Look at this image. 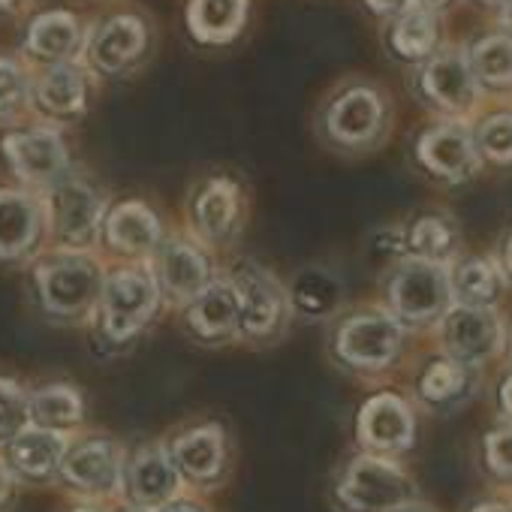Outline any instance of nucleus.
Instances as JSON below:
<instances>
[{"label":"nucleus","instance_id":"obj_36","mask_svg":"<svg viewBox=\"0 0 512 512\" xmlns=\"http://www.w3.org/2000/svg\"><path fill=\"white\" fill-rule=\"evenodd\" d=\"M25 97H28V85H25L22 70L13 61L0 58V118L16 115L22 109Z\"/></svg>","mask_w":512,"mask_h":512},{"label":"nucleus","instance_id":"obj_2","mask_svg":"<svg viewBox=\"0 0 512 512\" xmlns=\"http://www.w3.org/2000/svg\"><path fill=\"white\" fill-rule=\"evenodd\" d=\"M103 272L82 253H55L37 266V296L55 317H82L100 302Z\"/></svg>","mask_w":512,"mask_h":512},{"label":"nucleus","instance_id":"obj_17","mask_svg":"<svg viewBox=\"0 0 512 512\" xmlns=\"http://www.w3.org/2000/svg\"><path fill=\"white\" fill-rule=\"evenodd\" d=\"M184 323L193 332V338L214 344V341H226L238 332V305H235V293L229 287V281L223 284H211L208 290H202L184 311Z\"/></svg>","mask_w":512,"mask_h":512},{"label":"nucleus","instance_id":"obj_26","mask_svg":"<svg viewBox=\"0 0 512 512\" xmlns=\"http://www.w3.org/2000/svg\"><path fill=\"white\" fill-rule=\"evenodd\" d=\"M338 302H341V281L332 272L311 266L296 275L293 290H290V305H296L302 314L323 317V314H332Z\"/></svg>","mask_w":512,"mask_h":512},{"label":"nucleus","instance_id":"obj_39","mask_svg":"<svg viewBox=\"0 0 512 512\" xmlns=\"http://www.w3.org/2000/svg\"><path fill=\"white\" fill-rule=\"evenodd\" d=\"M160 512H205V509L196 506V503H190V500H175V503L169 500Z\"/></svg>","mask_w":512,"mask_h":512},{"label":"nucleus","instance_id":"obj_14","mask_svg":"<svg viewBox=\"0 0 512 512\" xmlns=\"http://www.w3.org/2000/svg\"><path fill=\"white\" fill-rule=\"evenodd\" d=\"M326 127L341 145H365L383 127V103L371 88H353L332 103Z\"/></svg>","mask_w":512,"mask_h":512},{"label":"nucleus","instance_id":"obj_3","mask_svg":"<svg viewBox=\"0 0 512 512\" xmlns=\"http://www.w3.org/2000/svg\"><path fill=\"white\" fill-rule=\"evenodd\" d=\"M160 287L148 269H118L103 278L100 290V317L109 341H130L157 311Z\"/></svg>","mask_w":512,"mask_h":512},{"label":"nucleus","instance_id":"obj_22","mask_svg":"<svg viewBox=\"0 0 512 512\" xmlns=\"http://www.w3.org/2000/svg\"><path fill=\"white\" fill-rule=\"evenodd\" d=\"M425 94L443 109H467L476 100V76L461 55H437L422 73Z\"/></svg>","mask_w":512,"mask_h":512},{"label":"nucleus","instance_id":"obj_44","mask_svg":"<svg viewBox=\"0 0 512 512\" xmlns=\"http://www.w3.org/2000/svg\"><path fill=\"white\" fill-rule=\"evenodd\" d=\"M506 266H509V272H512V235H509V241H506Z\"/></svg>","mask_w":512,"mask_h":512},{"label":"nucleus","instance_id":"obj_37","mask_svg":"<svg viewBox=\"0 0 512 512\" xmlns=\"http://www.w3.org/2000/svg\"><path fill=\"white\" fill-rule=\"evenodd\" d=\"M485 455H488L491 470H497L500 476H512V425L497 428V431L488 434Z\"/></svg>","mask_w":512,"mask_h":512},{"label":"nucleus","instance_id":"obj_11","mask_svg":"<svg viewBox=\"0 0 512 512\" xmlns=\"http://www.w3.org/2000/svg\"><path fill=\"white\" fill-rule=\"evenodd\" d=\"M413 413L398 395H377L359 413V440L377 452H398L413 443Z\"/></svg>","mask_w":512,"mask_h":512},{"label":"nucleus","instance_id":"obj_20","mask_svg":"<svg viewBox=\"0 0 512 512\" xmlns=\"http://www.w3.org/2000/svg\"><path fill=\"white\" fill-rule=\"evenodd\" d=\"M238 211H241L238 187L229 178H211L193 202V226L205 241L220 244L232 235L238 223Z\"/></svg>","mask_w":512,"mask_h":512},{"label":"nucleus","instance_id":"obj_15","mask_svg":"<svg viewBox=\"0 0 512 512\" xmlns=\"http://www.w3.org/2000/svg\"><path fill=\"white\" fill-rule=\"evenodd\" d=\"M419 160L440 178L458 181L473 175L476 169V145L467 130L455 124H443L428 130L419 139Z\"/></svg>","mask_w":512,"mask_h":512},{"label":"nucleus","instance_id":"obj_19","mask_svg":"<svg viewBox=\"0 0 512 512\" xmlns=\"http://www.w3.org/2000/svg\"><path fill=\"white\" fill-rule=\"evenodd\" d=\"M67 437L61 431H46L28 425L22 434L10 440V464L19 476L43 482L55 470H61V461L67 455Z\"/></svg>","mask_w":512,"mask_h":512},{"label":"nucleus","instance_id":"obj_34","mask_svg":"<svg viewBox=\"0 0 512 512\" xmlns=\"http://www.w3.org/2000/svg\"><path fill=\"white\" fill-rule=\"evenodd\" d=\"M31 425V398L16 380L0 377V440H13Z\"/></svg>","mask_w":512,"mask_h":512},{"label":"nucleus","instance_id":"obj_42","mask_svg":"<svg viewBox=\"0 0 512 512\" xmlns=\"http://www.w3.org/2000/svg\"><path fill=\"white\" fill-rule=\"evenodd\" d=\"M500 22H503L506 34H509V40H512V0H506V4H503V16H500Z\"/></svg>","mask_w":512,"mask_h":512},{"label":"nucleus","instance_id":"obj_21","mask_svg":"<svg viewBox=\"0 0 512 512\" xmlns=\"http://www.w3.org/2000/svg\"><path fill=\"white\" fill-rule=\"evenodd\" d=\"M106 241L127 256H145L160 244V220L145 202H121L106 217Z\"/></svg>","mask_w":512,"mask_h":512},{"label":"nucleus","instance_id":"obj_30","mask_svg":"<svg viewBox=\"0 0 512 512\" xmlns=\"http://www.w3.org/2000/svg\"><path fill=\"white\" fill-rule=\"evenodd\" d=\"M40 103L55 112V115H76L85 103V82L73 67H55L52 73L43 76L40 88Z\"/></svg>","mask_w":512,"mask_h":512},{"label":"nucleus","instance_id":"obj_31","mask_svg":"<svg viewBox=\"0 0 512 512\" xmlns=\"http://www.w3.org/2000/svg\"><path fill=\"white\" fill-rule=\"evenodd\" d=\"M467 386H470V371L455 359H440L425 371L419 392L431 404H455L470 392Z\"/></svg>","mask_w":512,"mask_h":512},{"label":"nucleus","instance_id":"obj_8","mask_svg":"<svg viewBox=\"0 0 512 512\" xmlns=\"http://www.w3.org/2000/svg\"><path fill=\"white\" fill-rule=\"evenodd\" d=\"M443 344L464 365H482L503 347V329L491 308L455 305L443 314Z\"/></svg>","mask_w":512,"mask_h":512},{"label":"nucleus","instance_id":"obj_16","mask_svg":"<svg viewBox=\"0 0 512 512\" xmlns=\"http://www.w3.org/2000/svg\"><path fill=\"white\" fill-rule=\"evenodd\" d=\"M43 229L37 199L19 190H0V260H19L34 250Z\"/></svg>","mask_w":512,"mask_h":512},{"label":"nucleus","instance_id":"obj_25","mask_svg":"<svg viewBox=\"0 0 512 512\" xmlns=\"http://www.w3.org/2000/svg\"><path fill=\"white\" fill-rule=\"evenodd\" d=\"M247 0H193L190 31L205 43H226L244 25Z\"/></svg>","mask_w":512,"mask_h":512},{"label":"nucleus","instance_id":"obj_9","mask_svg":"<svg viewBox=\"0 0 512 512\" xmlns=\"http://www.w3.org/2000/svg\"><path fill=\"white\" fill-rule=\"evenodd\" d=\"M61 476L67 485L85 491V494H112L124 482V452L109 437H91L79 446L67 449L61 461Z\"/></svg>","mask_w":512,"mask_h":512},{"label":"nucleus","instance_id":"obj_33","mask_svg":"<svg viewBox=\"0 0 512 512\" xmlns=\"http://www.w3.org/2000/svg\"><path fill=\"white\" fill-rule=\"evenodd\" d=\"M437 40V22L428 10H407L392 31V43L404 58H422Z\"/></svg>","mask_w":512,"mask_h":512},{"label":"nucleus","instance_id":"obj_1","mask_svg":"<svg viewBox=\"0 0 512 512\" xmlns=\"http://www.w3.org/2000/svg\"><path fill=\"white\" fill-rule=\"evenodd\" d=\"M229 287L238 305V332L253 341H275L290 323V293L281 281L250 260L238 263Z\"/></svg>","mask_w":512,"mask_h":512},{"label":"nucleus","instance_id":"obj_46","mask_svg":"<svg viewBox=\"0 0 512 512\" xmlns=\"http://www.w3.org/2000/svg\"><path fill=\"white\" fill-rule=\"evenodd\" d=\"M395 512H425L422 506H398Z\"/></svg>","mask_w":512,"mask_h":512},{"label":"nucleus","instance_id":"obj_45","mask_svg":"<svg viewBox=\"0 0 512 512\" xmlns=\"http://www.w3.org/2000/svg\"><path fill=\"white\" fill-rule=\"evenodd\" d=\"M425 7H446V4H452V0H422Z\"/></svg>","mask_w":512,"mask_h":512},{"label":"nucleus","instance_id":"obj_4","mask_svg":"<svg viewBox=\"0 0 512 512\" xmlns=\"http://www.w3.org/2000/svg\"><path fill=\"white\" fill-rule=\"evenodd\" d=\"M410 497L407 473L377 455H359L338 482V500L350 512H395Z\"/></svg>","mask_w":512,"mask_h":512},{"label":"nucleus","instance_id":"obj_35","mask_svg":"<svg viewBox=\"0 0 512 512\" xmlns=\"http://www.w3.org/2000/svg\"><path fill=\"white\" fill-rule=\"evenodd\" d=\"M479 148L494 163H512V115H494L479 127Z\"/></svg>","mask_w":512,"mask_h":512},{"label":"nucleus","instance_id":"obj_49","mask_svg":"<svg viewBox=\"0 0 512 512\" xmlns=\"http://www.w3.org/2000/svg\"><path fill=\"white\" fill-rule=\"evenodd\" d=\"M10 4V0H0V7H7Z\"/></svg>","mask_w":512,"mask_h":512},{"label":"nucleus","instance_id":"obj_6","mask_svg":"<svg viewBox=\"0 0 512 512\" xmlns=\"http://www.w3.org/2000/svg\"><path fill=\"white\" fill-rule=\"evenodd\" d=\"M449 296H452L449 275L443 272V266H434L425 260L404 263L392 275V284H389L392 311L413 323H425V320L446 314Z\"/></svg>","mask_w":512,"mask_h":512},{"label":"nucleus","instance_id":"obj_48","mask_svg":"<svg viewBox=\"0 0 512 512\" xmlns=\"http://www.w3.org/2000/svg\"><path fill=\"white\" fill-rule=\"evenodd\" d=\"M76 512H97V509H91V506H85V509H76Z\"/></svg>","mask_w":512,"mask_h":512},{"label":"nucleus","instance_id":"obj_13","mask_svg":"<svg viewBox=\"0 0 512 512\" xmlns=\"http://www.w3.org/2000/svg\"><path fill=\"white\" fill-rule=\"evenodd\" d=\"M181 473L172 464V455L163 446H142L127 467V488L136 506L157 509L166 506L178 491Z\"/></svg>","mask_w":512,"mask_h":512},{"label":"nucleus","instance_id":"obj_23","mask_svg":"<svg viewBox=\"0 0 512 512\" xmlns=\"http://www.w3.org/2000/svg\"><path fill=\"white\" fill-rule=\"evenodd\" d=\"M145 46V28L142 22L121 16L106 22L91 43V58L100 70L106 73H118L121 67H127Z\"/></svg>","mask_w":512,"mask_h":512},{"label":"nucleus","instance_id":"obj_47","mask_svg":"<svg viewBox=\"0 0 512 512\" xmlns=\"http://www.w3.org/2000/svg\"><path fill=\"white\" fill-rule=\"evenodd\" d=\"M127 512H157V509H145V506H133V509H127Z\"/></svg>","mask_w":512,"mask_h":512},{"label":"nucleus","instance_id":"obj_18","mask_svg":"<svg viewBox=\"0 0 512 512\" xmlns=\"http://www.w3.org/2000/svg\"><path fill=\"white\" fill-rule=\"evenodd\" d=\"M172 464L178 473H184L193 482H211L220 476L226 461V440L217 425L193 428L172 443Z\"/></svg>","mask_w":512,"mask_h":512},{"label":"nucleus","instance_id":"obj_5","mask_svg":"<svg viewBox=\"0 0 512 512\" xmlns=\"http://www.w3.org/2000/svg\"><path fill=\"white\" fill-rule=\"evenodd\" d=\"M49 223L55 241L64 247V253L88 250L103 223V199L94 187L85 181H64L52 190L49 199Z\"/></svg>","mask_w":512,"mask_h":512},{"label":"nucleus","instance_id":"obj_10","mask_svg":"<svg viewBox=\"0 0 512 512\" xmlns=\"http://www.w3.org/2000/svg\"><path fill=\"white\" fill-rule=\"evenodd\" d=\"M214 284V266L208 253L187 238H169L157 256V287L178 305H190L202 290Z\"/></svg>","mask_w":512,"mask_h":512},{"label":"nucleus","instance_id":"obj_27","mask_svg":"<svg viewBox=\"0 0 512 512\" xmlns=\"http://www.w3.org/2000/svg\"><path fill=\"white\" fill-rule=\"evenodd\" d=\"M407 247L416 253V260L440 266L443 260H449V256L455 253L458 232H455L452 220L428 214V217H419L413 223V229L407 232Z\"/></svg>","mask_w":512,"mask_h":512},{"label":"nucleus","instance_id":"obj_38","mask_svg":"<svg viewBox=\"0 0 512 512\" xmlns=\"http://www.w3.org/2000/svg\"><path fill=\"white\" fill-rule=\"evenodd\" d=\"M407 4V0H368V7L377 10V13H395Z\"/></svg>","mask_w":512,"mask_h":512},{"label":"nucleus","instance_id":"obj_29","mask_svg":"<svg viewBox=\"0 0 512 512\" xmlns=\"http://www.w3.org/2000/svg\"><path fill=\"white\" fill-rule=\"evenodd\" d=\"M449 284L464 299V305L488 308V302L500 296V275H497V269L488 260H479V256H473V260H464L455 269V275L449 278Z\"/></svg>","mask_w":512,"mask_h":512},{"label":"nucleus","instance_id":"obj_41","mask_svg":"<svg viewBox=\"0 0 512 512\" xmlns=\"http://www.w3.org/2000/svg\"><path fill=\"white\" fill-rule=\"evenodd\" d=\"M500 398H503V407H506V413L512 416V377L503 383V389H500Z\"/></svg>","mask_w":512,"mask_h":512},{"label":"nucleus","instance_id":"obj_40","mask_svg":"<svg viewBox=\"0 0 512 512\" xmlns=\"http://www.w3.org/2000/svg\"><path fill=\"white\" fill-rule=\"evenodd\" d=\"M10 494H13V479L7 470H0V506L10 500Z\"/></svg>","mask_w":512,"mask_h":512},{"label":"nucleus","instance_id":"obj_7","mask_svg":"<svg viewBox=\"0 0 512 512\" xmlns=\"http://www.w3.org/2000/svg\"><path fill=\"white\" fill-rule=\"evenodd\" d=\"M401 326L389 314H356L335 335L338 356L353 368H386L401 350Z\"/></svg>","mask_w":512,"mask_h":512},{"label":"nucleus","instance_id":"obj_12","mask_svg":"<svg viewBox=\"0 0 512 512\" xmlns=\"http://www.w3.org/2000/svg\"><path fill=\"white\" fill-rule=\"evenodd\" d=\"M4 151H7L13 169L31 184H49L67 166V148H64L61 136L52 130L13 133L4 139Z\"/></svg>","mask_w":512,"mask_h":512},{"label":"nucleus","instance_id":"obj_28","mask_svg":"<svg viewBox=\"0 0 512 512\" xmlns=\"http://www.w3.org/2000/svg\"><path fill=\"white\" fill-rule=\"evenodd\" d=\"M28 43L40 58L61 61L73 55V49L79 46V25L70 13H49L31 25Z\"/></svg>","mask_w":512,"mask_h":512},{"label":"nucleus","instance_id":"obj_32","mask_svg":"<svg viewBox=\"0 0 512 512\" xmlns=\"http://www.w3.org/2000/svg\"><path fill=\"white\" fill-rule=\"evenodd\" d=\"M470 70L485 85H494V88L512 85V40L509 37H485L473 49Z\"/></svg>","mask_w":512,"mask_h":512},{"label":"nucleus","instance_id":"obj_43","mask_svg":"<svg viewBox=\"0 0 512 512\" xmlns=\"http://www.w3.org/2000/svg\"><path fill=\"white\" fill-rule=\"evenodd\" d=\"M473 512H512L509 506H500V503H482V506H476Z\"/></svg>","mask_w":512,"mask_h":512},{"label":"nucleus","instance_id":"obj_24","mask_svg":"<svg viewBox=\"0 0 512 512\" xmlns=\"http://www.w3.org/2000/svg\"><path fill=\"white\" fill-rule=\"evenodd\" d=\"M82 410H85V404H82L79 389H73L67 383H52L31 395V425L34 428H46V431L73 428L82 422V416H85Z\"/></svg>","mask_w":512,"mask_h":512}]
</instances>
